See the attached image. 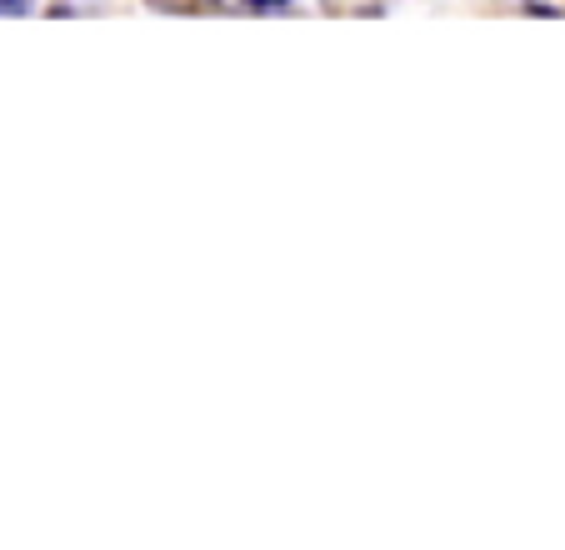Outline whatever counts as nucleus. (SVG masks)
Here are the masks:
<instances>
[{
	"label": "nucleus",
	"mask_w": 565,
	"mask_h": 550,
	"mask_svg": "<svg viewBox=\"0 0 565 550\" xmlns=\"http://www.w3.org/2000/svg\"><path fill=\"white\" fill-rule=\"evenodd\" d=\"M246 5H256V11H281L285 0H246Z\"/></svg>",
	"instance_id": "obj_2"
},
{
	"label": "nucleus",
	"mask_w": 565,
	"mask_h": 550,
	"mask_svg": "<svg viewBox=\"0 0 565 550\" xmlns=\"http://www.w3.org/2000/svg\"><path fill=\"white\" fill-rule=\"evenodd\" d=\"M0 11H11V15H21V11H31V0H0Z\"/></svg>",
	"instance_id": "obj_1"
}]
</instances>
